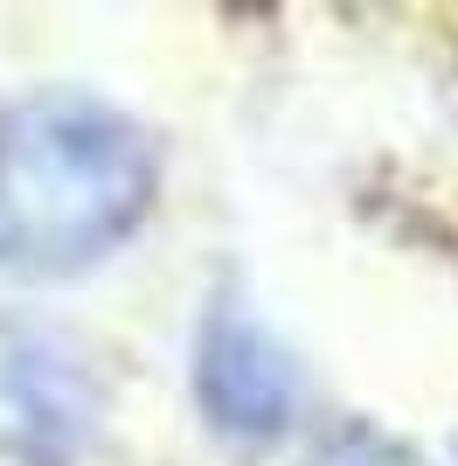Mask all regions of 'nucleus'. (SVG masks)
<instances>
[{"instance_id": "3", "label": "nucleus", "mask_w": 458, "mask_h": 466, "mask_svg": "<svg viewBox=\"0 0 458 466\" xmlns=\"http://www.w3.org/2000/svg\"><path fill=\"white\" fill-rule=\"evenodd\" d=\"M194 376H202L209 418L223 431H236V439H271L292 418V404H299V376H292L285 349L244 307L209 313V328H202V370Z\"/></svg>"}, {"instance_id": "1", "label": "nucleus", "mask_w": 458, "mask_h": 466, "mask_svg": "<svg viewBox=\"0 0 458 466\" xmlns=\"http://www.w3.org/2000/svg\"><path fill=\"white\" fill-rule=\"evenodd\" d=\"M160 160L91 91H28L0 112V265L76 272L153 216Z\"/></svg>"}, {"instance_id": "2", "label": "nucleus", "mask_w": 458, "mask_h": 466, "mask_svg": "<svg viewBox=\"0 0 458 466\" xmlns=\"http://www.w3.org/2000/svg\"><path fill=\"white\" fill-rule=\"evenodd\" d=\"M105 397L63 334L0 320V460L70 466L97 439Z\"/></svg>"}]
</instances>
